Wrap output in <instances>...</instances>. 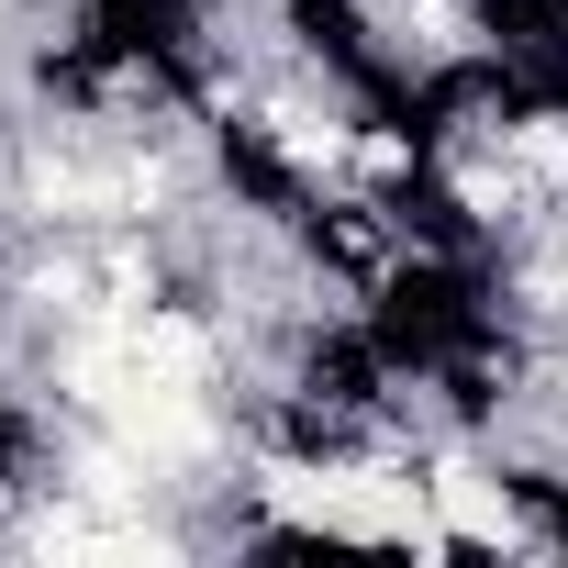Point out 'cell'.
Masks as SVG:
<instances>
[{"instance_id":"cell-1","label":"cell","mask_w":568,"mask_h":568,"mask_svg":"<svg viewBox=\"0 0 568 568\" xmlns=\"http://www.w3.org/2000/svg\"><path fill=\"white\" fill-rule=\"evenodd\" d=\"M490 134H501V145H513V168L568 212V112H557V101H524V112H490Z\"/></svg>"},{"instance_id":"cell-2","label":"cell","mask_w":568,"mask_h":568,"mask_svg":"<svg viewBox=\"0 0 568 568\" xmlns=\"http://www.w3.org/2000/svg\"><path fill=\"white\" fill-rule=\"evenodd\" d=\"M413 168H424V145H413L402 123H357V145H346V190H335V201H390V190H413Z\"/></svg>"}]
</instances>
